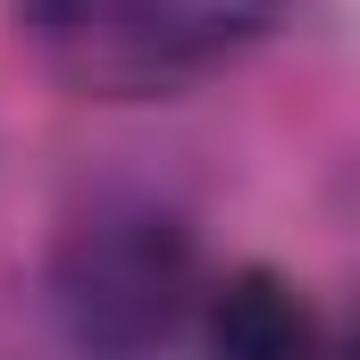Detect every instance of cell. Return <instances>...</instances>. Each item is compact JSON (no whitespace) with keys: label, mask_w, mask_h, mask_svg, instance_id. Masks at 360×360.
<instances>
[{"label":"cell","mask_w":360,"mask_h":360,"mask_svg":"<svg viewBox=\"0 0 360 360\" xmlns=\"http://www.w3.org/2000/svg\"><path fill=\"white\" fill-rule=\"evenodd\" d=\"M276 8L285 0H17V25L68 92L151 101L243 59Z\"/></svg>","instance_id":"1"},{"label":"cell","mask_w":360,"mask_h":360,"mask_svg":"<svg viewBox=\"0 0 360 360\" xmlns=\"http://www.w3.org/2000/svg\"><path fill=\"white\" fill-rule=\"evenodd\" d=\"M59 319L76 344H168L193 302H201V269H193V235L160 210H101L59 243Z\"/></svg>","instance_id":"2"},{"label":"cell","mask_w":360,"mask_h":360,"mask_svg":"<svg viewBox=\"0 0 360 360\" xmlns=\"http://www.w3.org/2000/svg\"><path fill=\"white\" fill-rule=\"evenodd\" d=\"M201 319H210V344L235 352V360H302V352H319L310 302L269 269H243V276H226V285H210L201 293Z\"/></svg>","instance_id":"3"}]
</instances>
